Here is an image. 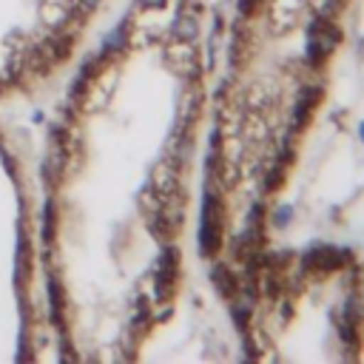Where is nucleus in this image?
<instances>
[{"mask_svg":"<svg viewBox=\"0 0 364 364\" xmlns=\"http://www.w3.org/2000/svg\"><path fill=\"white\" fill-rule=\"evenodd\" d=\"M225 239V210L216 193H205L202 202V225H199V247L202 256H216Z\"/></svg>","mask_w":364,"mask_h":364,"instance_id":"f257e3e1","label":"nucleus"},{"mask_svg":"<svg viewBox=\"0 0 364 364\" xmlns=\"http://www.w3.org/2000/svg\"><path fill=\"white\" fill-rule=\"evenodd\" d=\"M338 40H341V31L333 20H327V17L313 20V26L307 31V60H310V65H321L336 51Z\"/></svg>","mask_w":364,"mask_h":364,"instance_id":"f03ea898","label":"nucleus"},{"mask_svg":"<svg viewBox=\"0 0 364 364\" xmlns=\"http://www.w3.org/2000/svg\"><path fill=\"white\" fill-rule=\"evenodd\" d=\"M179 282V250L176 247H165L156 264V296L159 299H171Z\"/></svg>","mask_w":364,"mask_h":364,"instance_id":"7ed1b4c3","label":"nucleus"},{"mask_svg":"<svg viewBox=\"0 0 364 364\" xmlns=\"http://www.w3.org/2000/svg\"><path fill=\"white\" fill-rule=\"evenodd\" d=\"M344 262H347V253L338 250V247H313L304 256V270L318 273V276H327V273L344 267Z\"/></svg>","mask_w":364,"mask_h":364,"instance_id":"20e7f679","label":"nucleus"},{"mask_svg":"<svg viewBox=\"0 0 364 364\" xmlns=\"http://www.w3.org/2000/svg\"><path fill=\"white\" fill-rule=\"evenodd\" d=\"M210 282H213L216 293H219L225 301H233V299L239 296V282H236V276L230 273L228 264H213V270H210Z\"/></svg>","mask_w":364,"mask_h":364,"instance_id":"39448f33","label":"nucleus"},{"mask_svg":"<svg viewBox=\"0 0 364 364\" xmlns=\"http://www.w3.org/2000/svg\"><path fill=\"white\" fill-rule=\"evenodd\" d=\"M321 102V88H316V85H310V88H304L301 94H299V102H296V114H293V125H304L310 117H313V111H316V105Z\"/></svg>","mask_w":364,"mask_h":364,"instance_id":"423d86ee","label":"nucleus"},{"mask_svg":"<svg viewBox=\"0 0 364 364\" xmlns=\"http://www.w3.org/2000/svg\"><path fill=\"white\" fill-rule=\"evenodd\" d=\"M48 313L54 324H63V290L57 284V276H48Z\"/></svg>","mask_w":364,"mask_h":364,"instance_id":"0eeeda50","label":"nucleus"},{"mask_svg":"<svg viewBox=\"0 0 364 364\" xmlns=\"http://www.w3.org/2000/svg\"><path fill=\"white\" fill-rule=\"evenodd\" d=\"M125 34H128V20H122L105 40H102V54H111V51H119L125 46Z\"/></svg>","mask_w":364,"mask_h":364,"instance_id":"6e6552de","label":"nucleus"},{"mask_svg":"<svg viewBox=\"0 0 364 364\" xmlns=\"http://www.w3.org/2000/svg\"><path fill=\"white\" fill-rule=\"evenodd\" d=\"M51 236H54V205L46 202V208H43V242H51Z\"/></svg>","mask_w":364,"mask_h":364,"instance_id":"1a4fd4ad","label":"nucleus"},{"mask_svg":"<svg viewBox=\"0 0 364 364\" xmlns=\"http://www.w3.org/2000/svg\"><path fill=\"white\" fill-rule=\"evenodd\" d=\"M259 6H262V0H239V14L242 17H253L259 11Z\"/></svg>","mask_w":364,"mask_h":364,"instance_id":"9d476101","label":"nucleus"},{"mask_svg":"<svg viewBox=\"0 0 364 364\" xmlns=\"http://www.w3.org/2000/svg\"><path fill=\"white\" fill-rule=\"evenodd\" d=\"M165 0H145V6H162Z\"/></svg>","mask_w":364,"mask_h":364,"instance_id":"9b49d317","label":"nucleus"},{"mask_svg":"<svg viewBox=\"0 0 364 364\" xmlns=\"http://www.w3.org/2000/svg\"><path fill=\"white\" fill-rule=\"evenodd\" d=\"M361 134H364V128H361Z\"/></svg>","mask_w":364,"mask_h":364,"instance_id":"f8f14e48","label":"nucleus"}]
</instances>
